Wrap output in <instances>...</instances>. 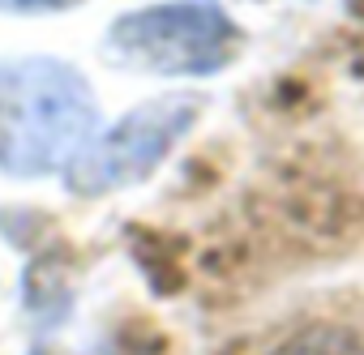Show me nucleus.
Returning a JSON list of instances; mask_svg holds the SVG:
<instances>
[{"mask_svg":"<svg viewBox=\"0 0 364 355\" xmlns=\"http://www.w3.org/2000/svg\"><path fill=\"white\" fill-rule=\"evenodd\" d=\"M99 129V99L82 69L56 56L0 60V171L39 180L86 150Z\"/></svg>","mask_w":364,"mask_h":355,"instance_id":"nucleus-1","label":"nucleus"},{"mask_svg":"<svg viewBox=\"0 0 364 355\" xmlns=\"http://www.w3.org/2000/svg\"><path fill=\"white\" fill-rule=\"evenodd\" d=\"M245 52V31L219 0H159L120 13L103 56L154 77H215Z\"/></svg>","mask_w":364,"mask_h":355,"instance_id":"nucleus-2","label":"nucleus"},{"mask_svg":"<svg viewBox=\"0 0 364 355\" xmlns=\"http://www.w3.org/2000/svg\"><path fill=\"white\" fill-rule=\"evenodd\" d=\"M206 99L189 90H171L159 99L137 103L124 111L112 129L86 141V150L69 163L65 185L77 197H107L120 189H133L167 163V154L189 137V129L202 120Z\"/></svg>","mask_w":364,"mask_h":355,"instance_id":"nucleus-3","label":"nucleus"},{"mask_svg":"<svg viewBox=\"0 0 364 355\" xmlns=\"http://www.w3.org/2000/svg\"><path fill=\"white\" fill-rule=\"evenodd\" d=\"M274 355H364V342L347 325L313 321V325H300L296 334H287L274 346Z\"/></svg>","mask_w":364,"mask_h":355,"instance_id":"nucleus-4","label":"nucleus"},{"mask_svg":"<svg viewBox=\"0 0 364 355\" xmlns=\"http://www.w3.org/2000/svg\"><path fill=\"white\" fill-rule=\"evenodd\" d=\"M82 0H0V13H22V18H35V13H69L77 9Z\"/></svg>","mask_w":364,"mask_h":355,"instance_id":"nucleus-5","label":"nucleus"}]
</instances>
